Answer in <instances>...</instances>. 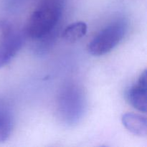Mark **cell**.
<instances>
[{"label":"cell","instance_id":"cell-1","mask_svg":"<svg viewBox=\"0 0 147 147\" xmlns=\"http://www.w3.org/2000/svg\"><path fill=\"white\" fill-rule=\"evenodd\" d=\"M62 14L60 0H43L30 15L27 25L28 36L34 40L44 38L54 30Z\"/></svg>","mask_w":147,"mask_h":147},{"label":"cell","instance_id":"cell-2","mask_svg":"<svg viewBox=\"0 0 147 147\" xmlns=\"http://www.w3.org/2000/svg\"><path fill=\"white\" fill-rule=\"evenodd\" d=\"M127 24L123 20H117L103 28L89 42L88 51L93 56H101L114 49L124 37Z\"/></svg>","mask_w":147,"mask_h":147},{"label":"cell","instance_id":"cell-3","mask_svg":"<svg viewBox=\"0 0 147 147\" xmlns=\"http://www.w3.org/2000/svg\"><path fill=\"white\" fill-rule=\"evenodd\" d=\"M83 92L76 86H66L60 93L58 100L59 113L63 120L70 124L81 117L85 108Z\"/></svg>","mask_w":147,"mask_h":147},{"label":"cell","instance_id":"cell-4","mask_svg":"<svg viewBox=\"0 0 147 147\" xmlns=\"http://www.w3.org/2000/svg\"><path fill=\"white\" fill-rule=\"evenodd\" d=\"M24 44L22 34L14 30L11 34L0 40V69L7 65Z\"/></svg>","mask_w":147,"mask_h":147},{"label":"cell","instance_id":"cell-5","mask_svg":"<svg viewBox=\"0 0 147 147\" xmlns=\"http://www.w3.org/2000/svg\"><path fill=\"white\" fill-rule=\"evenodd\" d=\"M146 70L142 73L137 83L128 90V101L139 111L146 112Z\"/></svg>","mask_w":147,"mask_h":147},{"label":"cell","instance_id":"cell-6","mask_svg":"<svg viewBox=\"0 0 147 147\" xmlns=\"http://www.w3.org/2000/svg\"><path fill=\"white\" fill-rule=\"evenodd\" d=\"M14 115L9 104L0 98V143L5 142L12 133Z\"/></svg>","mask_w":147,"mask_h":147},{"label":"cell","instance_id":"cell-7","mask_svg":"<svg viewBox=\"0 0 147 147\" xmlns=\"http://www.w3.org/2000/svg\"><path fill=\"white\" fill-rule=\"evenodd\" d=\"M121 121L123 126L135 136H146L147 135L146 118L134 113L122 115Z\"/></svg>","mask_w":147,"mask_h":147},{"label":"cell","instance_id":"cell-8","mask_svg":"<svg viewBox=\"0 0 147 147\" xmlns=\"http://www.w3.org/2000/svg\"><path fill=\"white\" fill-rule=\"evenodd\" d=\"M88 26L83 22H76L69 24L63 32L62 37L69 42H75L86 35Z\"/></svg>","mask_w":147,"mask_h":147},{"label":"cell","instance_id":"cell-9","mask_svg":"<svg viewBox=\"0 0 147 147\" xmlns=\"http://www.w3.org/2000/svg\"><path fill=\"white\" fill-rule=\"evenodd\" d=\"M14 31L10 23L7 21H0V40L5 38Z\"/></svg>","mask_w":147,"mask_h":147}]
</instances>
